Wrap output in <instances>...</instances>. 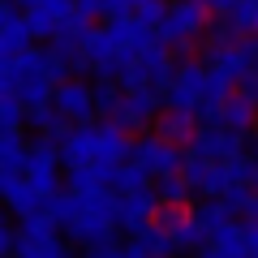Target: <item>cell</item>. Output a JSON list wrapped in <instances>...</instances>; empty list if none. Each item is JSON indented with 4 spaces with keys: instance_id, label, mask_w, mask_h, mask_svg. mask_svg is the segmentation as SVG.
<instances>
[{
    "instance_id": "obj_3",
    "label": "cell",
    "mask_w": 258,
    "mask_h": 258,
    "mask_svg": "<svg viewBox=\"0 0 258 258\" xmlns=\"http://www.w3.org/2000/svg\"><path fill=\"white\" fill-rule=\"evenodd\" d=\"M64 168H86V164H125L134 159V142L129 129L116 120H91V125H74L69 138L60 142Z\"/></svg>"
},
{
    "instance_id": "obj_17",
    "label": "cell",
    "mask_w": 258,
    "mask_h": 258,
    "mask_svg": "<svg viewBox=\"0 0 258 258\" xmlns=\"http://www.w3.org/2000/svg\"><path fill=\"white\" fill-rule=\"evenodd\" d=\"M91 22H95V18H86V13H74V18H69L60 30H56L52 47H60V52L78 64V60H82V52L91 47V39H95V26H91Z\"/></svg>"
},
{
    "instance_id": "obj_5",
    "label": "cell",
    "mask_w": 258,
    "mask_h": 258,
    "mask_svg": "<svg viewBox=\"0 0 258 258\" xmlns=\"http://www.w3.org/2000/svg\"><path fill=\"white\" fill-rule=\"evenodd\" d=\"M203 60H207L211 78L224 86V91H237L241 78L254 74V47H249V39H245V35H237L232 26H224V22L215 26V35L207 39Z\"/></svg>"
},
{
    "instance_id": "obj_18",
    "label": "cell",
    "mask_w": 258,
    "mask_h": 258,
    "mask_svg": "<svg viewBox=\"0 0 258 258\" xmlns=\"http://www.w3.org/2000/svg\"><path fill=\"white\" fill-rule=\"evenodd\" d=\"M198 129H203L198 116H194V112H181V108H164V116L155 120V134L168 138V142H176V147H189Z\"/></svg>"
},
{
    "instance_id": "obj_11",
    "label": "cell",
    "mask_w": 258,
    "mask_h": 258,
    "mask_svg": "<svg viewBox=\"0 0 258 258\" xmlns=\"http://www.w3.org/2000/svg\"><path fill=\"white\" fill-rule=\"evenodd\" d=\"M52 108L60 112L69 125H91L99 116V103H95V86L82 82V78H64L52 95Z\"/></svg>"
},
{
    "instance_id": "obj_23",
    "label": "cell",
    "mask_w": 258,
    "mask_h": 258,
    "mask_svg": "<svg viewBox=\"0 0 258 258\" xmlns=\"http://www.w3.org/2000/svg\"><path fill=\"white\" fill-rule=\"evenodd\" d=\"M155 194H159V203H164V207H185V198H189V181H185L181 172H176V176H159Z\"/></svg>"
},
{
    "instance_id": "obj_8",
    "label": "cell",
    "mask_w": 258,
    "mask_h": 258,
    "mask_svg": "<svg viewBox=\"0 0 258 258\" xmlns=\"http://www.w3.org/2000/svg\"><path fill=\"white\" fill-rule=\"evenodd\" d=\"M18 224H22L18 258H69V249H64V241H60V224L47 211L26 215V220H18Z\"/></svg>"
},
{
    "instance_id": "obj_4",
    "label": "cell",
    "mask_w": 258,
    "mask_h": 258,
    "mask_svg": "<svg viewBox=\"0 0 258 258\" xmlns=\"http://www.w3.org/2000/svg\"><path fill=\"white\" fill-rule=\"evenodd\" d=\"M116 203L120 194L116 189H99V194H78L74 203V215H69V224H64V232H69V241H78V245L95 249V245H112L116 241Z\"/></svg>"
},
{
    "instance_id": "obj_14",
    "label": "cell",
    "mask_w": 258,
    "mask_h": 258,
    "mask_svg": "<svg viewBox=\"0 0 258 258\" xmlns=\"http://www.w3.org/2000/svg\"><path fill=\"white\" fill-rule=\"evenodd\" d=\"M116 220H120V232H129V237H138L147 224H155L159 220V194H155V185L134 189V194H120Z\"/></svg>"
},
{
    "instance_id": "obj_28",
    "label": "cell",
    "mask_w": 258,
    "mask_h": 258,
    "mask_svg": "<svg viewBox=\"0 0 258 258\" xmlns=\"http://www.w3.org/2000/svg\"><path fill=\"white\" fill-rule=\"evenodd\" d=\"M249 47H254V69H258V35H254V39H249Z\"/></svg>"
},
{
    "instance_id": "obj_19",
    "label": "cell",
    "mask_w": 258,
    "mask_h": 258,
    "mask_svg": "<svg viewBox=\"0 0 258 258\" xmlns=\"http://www.w3.org/2000/svg\"><path fill=\"white\" fill-rule=\"evenodd\" d=\"M30 125L35 129H43V142H56V147H60L64 138H69V120L60 116V112L52 108V103H43V108H30Z\"/></svg>"
},
{
    "instance_id": "obj_1",
    "label": "cell",
    "mask_w": 258,
    "mask_h": 258,
    "mask_svg": "<svg viewBox=\"0 0 258 258\" xmlns=\"http://www.w3.org/2000/svg\"><path fill=\"white\" fill-rule=\"evenodd\" d=\"M159 43V30L147 26L138 13H129V18H112L103 30H95L91 47L82 52L78 69H91L95 78H108V82H120V78Z\"/></svg>"
},
{
    "instance_id": "obj_16",
    "label": "cell",
    "mask_w": 258,
    "mask_h": 258,
    "mask_svg": "<svg viewBox=\"0 0 258 258\" xmlns=\"http://www.w3.org/2000/svg\"><path fill=\"white\" fill-rule=\"evenodd\" d=\"M164 108H168L164 91H125V99H120V112H116V125H125V129L155 125V120L164 116Z\"/></svg>"
},
{
    "instance_id": "obj_13",
    "label": "cell",
    "mask_w": 258,
    "mask_h": 258,
    "mask_svg": "<svg viewBox=\"0 0 258 258\" xmlns=\"http://www.w3.org/2000/svg\"><path fill=\"white\" fill-rule=\"evenodd\" d=\"M35 39H56V30L78 13V0H18Z\"/></svg>"
},
{
    "instance_id": "obj_6",
    "label": "cell",
    "mask_w": 258,
    "mask_h": 258,
    "mask_svg": "<svg viewBox=\"0 0 258 258\" xmlns=\"http://www.w3.org/2000/svg\"><path fill=\"white\" fill-rule=\"evenodd\" d=\"M211 18L215 13L207 9V0H172L164 22H159V39L168 47H176V52H185L211 30Z\"/></svg>"
},
{
    "instance_id": "obj_29",
    "label": "cell",
    "mask_w": 258,
    "mask_h": 258,
    "mask_svg": "<svg viewBox=\"0 0 258 258\" xmlns=\"http://www.w3.org/2000/svg\"><path fill=\"white\" fill-rule=\"evenodd\" d=\"M254 138H258V120H254Z\"/></svg>"
},
{
    "instance_id": "obj_21",
    "label": "cell",
    "mask_w": 258,
    "mask_h": 258,
    "mask_svg": "<svg viewBox=\"0 0 258 258\" xmlns=\"http://www.w3.org/2000/svg\"><path fill=\"white\" fill-rule=\"evenodd\" d=\"M120 99H125V86H120V82H108V78L95 82V103H99V116L103 120H116Z\"/></svg>"
},
{
    "instance_id": "obj_7",
    "label": "cell",
    "mask_w": 258,
    "mask_h": 258,
    "mask_svg": "<svg viewBox=\"0 0 258 258\" xmlns=\"http://www.w3.org/2000/svg\"><path fill=\"white\" fill-rule=\"evenodd\" d=\"M211 95H215V78H211V69H207V60L198 56V60L176 64L164 99H168V108H181V112H194V116H198V108H203Z\"/></svg>"
},
{
    "instance_id": "obj_24",
    "label": "cell",
    "mask_w": 258,
    "mask_h": 258,
    "mask_svg": "<svg viewBox=\"0 0 258 258\" xmlns=\"http://www.w3.org/2000/svg\"><path fill=\"white\" fill-rule=\"evenodd\" d=\"M30 116V108L18 99V95L0 91V129H22V120Z\"/></svg>"
},
{
    "instance_id": "obj_20",
    "label": "cell",
    "mask_w": 258,
    "mask_h": 258,
    "mask_svg": "<svg viewBox=\"0 0 258 258\" xmlns=\"http://www.w3.org/2000/svg\"><path fill=\"white\" fill-rule=\"evenodd\" d=\"M254 120H258V108L245 99V95L232 91V95H228V103H224V112H220V125L237 129V134H245V129H254Z\"/></svg>"
},
{
    "instance_id": "obj_12",
    "label": "cell",
    "mask_w": 258,
    "mask_h": 258,
    "mask_svg": "<svg viewBox=\"0 0 258 258\" xmlns=\"http://www.w3.org/2000/svg\"><path fill=\"white\" fill-rule=\"evenodd\" d=\"M185 155H198V159H237L245 155V134L228 125H203L194 134V142L185 147Z\"/></svg>"
},
{
    "instance_id": "obj_22",
    "label": "cell",
    "mask_w": 258,
    "mask_h": 258,
    "mask_svg": "<svg viewBox=\"0 0 258 258\" xmlns=\"http://www.w3.org/2000/svg\"><path fill=\"white\" fill-rule=\"evenodd\" d=\"M224 203H228V211L237 215V220H258V189H249V185L228 189V194H224Z\"/></svg>"
},
{
    "instance_id": "obj_15",
    "label": "cell",
    "mask_w": 258,
    "mask_h": 258,
    "mask_svg": "<svg viewBox=\"0 0 258 258\" xmlns=\"http://www.w3.org/2000/svg\"><path fill=\"white\" fill-rule=\"evenodd\" d=\"M26 47H35L30 22H26V13H22L18 0H5V9H0V60H13V56H22Z\"/></svg>"
},
{
    "instance_id": "obj_10",
    "label": "cell",
    "mask_w": 258,
    "mask_h": 258,
    "mask_svg": "<svg viewBox=\"0 0 258 258\" xmlns=\"http://www.w3.org/2000/svg\"><path fill=\"white\" fill-rule=\"evenodd\" d=\"M134 159L151 172V181H159V176H176L185 168V147L159 138V134H147V138L134 142Z\"/></svg>"
},
{
    "instance_id": "obj_25",
    "label": "cell",
    "mask_w": 258,
    "mask_h": 258,
    "mask_svg": "<svg viewBox=\"0 0 258 258\" xmlns=\"http://www.w3.org/2000/svg\"><path fill=\"white\" fill-rule=\"evenodd\" d=\"M86 258H129V249H120L116 241H112V245H95V249H86Z\"/></svg>"
},
{
    "instance_id": "obj_26",
    "label": "cell",
    "mask_w": 258,
    "mask_h": 258,
    "mask_svg": "<svg viewBox=\"0 0 258 258\" xmlns=\"http://www.w3.org/2000/svg\"><path fill=\"white\" fill-rule=\"evenodd\" d=\"M207 9H211L215 18H228V9H232V0H207Z\"/></svg>"
},
{
    "instance_id": "obj_2",
    "label": "cell",
    "mask_w": 258,
    "mask_h": 258,
    "mask_svg": "<svg viewBox=\"0 0 258 258\" xmlns=\"http://www.w3.org/2000/svg\"><path fill=\"white\" fill-rule=\"evenodd\" d=\"M69 56L60 52V47H26L22 56H13V60H0V91L18 95L26 108H43V103H52L56 86L69 78Z\"/></svg>"
},
{
    "instance_id": "obj_27",
    "label": "cell",
    "mask_w": 258,
    "mask_h": 258,
    "mask_svg": "<svg viewBox=\"0 0 258 258\" xmlns=\"http://www.w3.org/2000/svg\"><path fill=\"white\" fill-rule=\"evenodd\" d=\"M194 258H224V254H220V249H215V245H203V249H198V254H194Z\"/></svg>"
},
{
    "instance_id": "obj_9",
    "label": "cell",
    "mask_w": 258,
    "mask_h": 258,
    "mask_svg": "<svg viewBox=\"0 0 258 258\" xmlns=\"http://www.w3.org/2000/svg\"><path fill=\"white\" fill-rule=\"evenodd\" d=\"M60 147L56 142H30V155H26V168H22V176L30 181V189L43 198V203H52L56 194H60Z\"/></svg>"
}]
</instances>
